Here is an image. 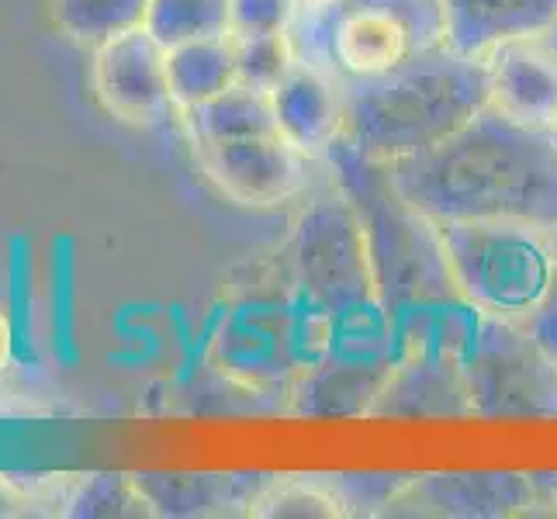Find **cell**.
Masks as SVG:
<instances>
[{"instance_id": "f546056e", "label": "cell", "mask_w": 557, "mask_h": 519, "mask_svg": "<svg viewBox=\"0 0 557 519\" xmlns=\"http://www.w3.org/2000/svg\"><path fill=\"white\" fill-rule=\"evenodd\" d=\"M11 354V339H8V322H0V360Z\"/></svg>"}, {"instance_id": "9a60e30c", "label": "cell", "mask_w": 557, "mask_h": 519, "mask_svg": "<svg viewBox=\"0 0 557 519\" xmlns=\"http://www.w3.org/2000/svg\"><path fill=\"white\" fill-rule=\"evenodd\" d=\"M392 368L395 354H325L292 384V412L309 419L371 416Z\"/></svg>"}, {"instance_id": "d6a6232c", "label": "cell", "mask_w": 557, "mask_h": 519, "mask_svg": "<svg viewBox=\"0 0 557 519\" xmlns=\"http://www.w3.org/2000/svg\"><path fill=\"white\" fill-rule=\"evenodd\" d=\"M305 4H325V0H305Z\"/></svg>"}, {"instance_id": "1f68e13d", "label": "cell", "mask_w": 557, "mask_h": 519, "mask_svg": "<svg viewBox=\"0 0 557 519\" xmlns=\"http://www.w3.org/2000/svg\"><path fill=\"white\" fill-rule=\"evenodd\" d=\"M8 506H11V498H8L4 492H0V512H8Z\"/></svg>"}, {"instance_id": "52a82bcc", "label": "cell", "mask_w": 557, "mask_h": 519, "mask_svg": "<svg viewBox=\"0 0 557 519\" xmlns=\"http://www.w3.org/2000/svg\"><path fill=\"white\" fill-rule=\"evenodd\" d=\"M460 298L492 319L530 322L541 309L554 263L557 228L533 222H436Z\"/></svg>"}, {"instance_id": "3957f363", "label": "cell", "mask_w": 557, "mask_h": 519, "mask_svg": "<svg viewBox=\"0 0 557 519\" xmlns=\"http://www.w3.org/2000/svg\"><path fill=\"white\" fill-rule=\"evenodd\" d=\"M284 263L333 325L330 354H395L371 246L354 201L336 181L301 208Z\"/></svg>"}, {"instance_id": "5bb4252c", "label": "cell", "mask_w": 557, "mask_h": 519, "mask_svg": "<svg viewBox=\"0 0 557 519\" xmlns=\"http://www.w3.org/2000/svg\"><path fill=\"white\" fill-rule=\"evenodd\" d=\"M474 416L468 381L457 357L436 350H409L374 398L368 419H468Z\"/></svg>"}, {"instance_id": "2e32d148", "label": "cell", "mask_w": 557, "mask_h": 519, "mask_svg": "<svg viewBox=\"0 0 557 519\" xmlns=\"http://www.w3.org/2000/svg\"><path fill=\"white\" fill-rule=\"evenodd\" d=\"M277 474H219V471H146L136 474L152 516H253Z\"/></svg>"}, {"instance_id": "484cf974", "label": "cell", "mask_w": 557, "mask_h": 519, "mask_svg": "<svg viewBox=\"0 0 557 519\" xmlns=\"http://www.w3.org/2000/svg\"><path fill=\"white\" fill-rule=\"evenodd\" d=\"M253 516H301V519H319V516H343V506L336 495L312 478H277V482L263 492Z\"/></svg>"}, {"instance_id": "44dd1931", "label": "cell", "mask_w": 557, "mask_h": 519, "mask_svg": "<svg viewBox=\"0 0 557 519\" xmlns=\"http://www.w3.org/2000/svg\"><path fill=\"white\" fill-rule=\"evenodd\" d=\"M146 32L163 49L228 35V0H149Z\"/></svg>"}, {"instance_id": "30bf717a", "label": "cell", "mask_w": 557, "mask_h": 519, "mask_svg": "<svg viewBox=\"0 0 557 519\" xmlns=\"http://www.w3.org/2000/svg\"><path fill=\"white\" fill-rule=\"evenodd\" d=\"M195 157L205 170V177L225 198H233L246 208H277L309 190L312 160L301 157L277 132L253 139H236V143L195 146Z\"/></svg>"}, {"instance_id": "7402d4cb", "label": "cell", "mask_w": 557, "mask_h": 519, "mask_svg": "<svg viewBox=\"0 0 557 519\" xmlns=\"http://www.w3.org/2000/svg\"><path fill=\"white\" fill-rule=\"evenodd\" d=\"M66 516H152L136 474H84L73 478V485L63 498Z\"/></svg>"}, {"instance_id": "836d02e7", "label": "cell", "mask_w": 557, "mask_h": 519, "mask_svg": "<svg viewBox=\"0 0 557 519\" xmlns=\"http://www.w3.org/2000/svg\"><path fill=\"white\" fill-rule=\"evenodd\" d=\"M550 136H554V143H557V125H554V128H550Z\"/></svg>"}, {"instance_id": "83f0119b", "label": "cell", "mask_w": 557, "mask_h": 519, "mask_svg": "<svg viewBox=\"0 0 557 519\" xmlns=\"http://www.w3.org/2000/svg\"><path fill=\"white\" fill-rule=\"evenodd\" d=\"M301 11L305 0H228V35H287Z\"/></svg>"}, {"instance_id": "8992f818", "label": "cell", "mask_w": 557, "mask_h": 519, "mask_svg": "<svg viewBox=\"0 0 557 519\" xmlns=\"http://www.w3.org/2000/svg\"><path fill=\"white\" fill-rule=\"evenodd\" d=\"M295 55L343 87L374 81L447 46L440 0H325L305 4L292 28Z\"/></svg>"}, {"instance_id": "7a4b0ae2", "label": "cell", "mask_w": 557, "mask_h": 519, "mask_svg": "<svg viewBox=\"0 0 557 519\" xmlns=\"http://www.w3.org/2000/svg\"><path fill=\"white\" fill-rule=\"evenodd\" d=\"M485 108V55L436 46L392 73L347 87L343 143L371 163H395L450 139Z\"/></svg>"}, {"instance_id": "d6986e66", "label": "cell", "mask_w": 557, "mask_h": 519, "mask_svg": "<svg viewBox=\"0 0 557 519\" xmlns=\"http://www.w3.org/2000/svg\"><path fill=\"white\" fill-rule=\"evenodd\" d=\"M166 73H170V94H174L177 111L211 101L215 94L239 84L233 35L198 38V42L166 49Z\"/></svg>"}, {"instance_id": "4316f807", "label": "cell", "mask_w": 557, "mask_h": 519, "mask_svg": "<svg viewBox=\"0 0 557 519\" xmlns=\"http://www.w3.org/2000/svg\"><path fill=\"white\" fill-rule=\"evenodd\" d=\"M49 301H52V350L60 363H76L73 350V267L66 257V239H52L49 257Z\"/></svg>"}, {"instance_id": "8fae6325", "label": "cell", "mask_w": 557, "mask_h": 519, "mask_svg": "<svg viewBox=\"0 0 557 519\" xmlns=\"http://www.w3.org/2000/svg\"><path fill=\"white\" fill-rule=\"evenodd\" d=\"M94 94L111 119L125 125H160L174 108L166 49L143 28L114 35L94 49Z\"/></svg>"}, {"instance_id": "4fadbf2b", "label": "cell", "mask_w": 557, "mask_h": 519, "mask_svg": "<svg viewBox=\"0 0 557 519\" xmlns=\"http://www.w3.org/2000/svg\"><path fill=\"white\" fill-rule=\"evenodd\" d=\"M277 136L292 143L301 157L322 163L330 149L343 139L347 125V87L325 70L295 60L271 90Z\"/></svg>"}, {"instance_id": "9c48e42d", "label": "cell", "mask_w": 557, "mask_h": 519, "mask_svg": "<svg viewBox=\"0 0 557 519\" xmlns=\"http://www.w3.org/2000/svg\"><path fill=\"white\" fill-rule=\"evenodd\" d=\"M550 516L547 474L520 471H440L416 474L388 516Z\"/></svg>"}, {"instance_id": "277c9868", "label": "cell", "mask_w": 557, "mask_h": 519, "mask_svg": "<svg viewBox=\"0 0 557 519\" xmlns=\"http://www.w3.org/2000/svg\"><path fill=\"white\" fill-rule=\"evenodd\" d=\"M325 163H330L336 184L347 190L363 222V233H368L381 301L392 319V336L406 330L409 322L457 301L460 292L436 222L398 195L384 166L363 160L343 139L330 149Z\"/></svg>"}, {"instance_id": "5b68a950", "label": "cell", "mask_w": 557, "mask_h": 519, "mask_svg": "<svg viewBox=\"0 0 557 519\" xmlns=\"http://www.w3.org/2000/svg\"><path fill=\"white\" fill-rule=\"evenodd\" d=\"M333 325L281 263L257 274L228 301L215 336L222 371L253 395H287L292 384L330 354Z\"/></svg>"}, {"instance_id": "e0dca14e", "label": "cell", "mask_w": 557, "mask_h": 519, "mask_svg": "<svg viewBox=\"0 0 557 519\" xmlns=\"http://www.w3.org/2000/svg\"><path fill=\"white\" fill-rule=\"evenodd\" d=\"M447 46L485 55L527 35H547L557 22V0H440Z\"/></svg>"}, {"instance_id": "f1b7e54d", "label": "cell", "mask_w": 557, "mask_h": 519, "mask_svg": "<svg viewBox=\"0 0 557 519\" xmlns=\"http://www.w3.org/2000/svg\"><path fill=\"white\" fill-rule=\"evenodd\" d=\"M530 330L536 333V339H541L547 350L557 357V263H554V277H550V292L544 298L541 309L533 312L530 319Z\"/></svg>"}, {"instance_id": "ffe728a7", "label": "cell", "mask_w": 557, "mask_h": 519, "mask_svg": "<svg viewBox=\"0 0 557 519\" xmlns=\"http://www.w3.org/2000/svg\"><path fill=\"white\" fill-rule=\"evenodd\" d=\"M149 0H52V22L66 38L98 49L146 25Z\"/></svg>"}, {"instance_id": "603a6c76", "label": "cell", "mask_w": 557, "mask_h": 519, "mask_svg": "<svg viewBox=\"0 0 557 519\" xmlns=\"http://www.w3.org/2000/svg\"><path fill=\"white\" fill-rule=\"evenodd\" d=\"M412 478L416 474H319V482L336 495L343 516H388Z\"/></svg>"}, {"instance_id": "7c38bea8", "label": "cell", "mask_w": 557, "mask_h": 519, "mask_svg": "<svg viewBox=\"0 0 557 519\" xmlns=\"http://www.w3.org/2000/svg\"><path fill=\"white\" fill-rule=\"evenodd\" d=\"M488 104L536 132L557 125V49L547 35H527L485 52Z\"/></svg>"}, {"instance_id": "ba28073f", "label": "cell", "mask_w": 557, "mask_h": 519, "mask_svg": "<svg viewBox=\"0 0 557 519\" xmlns=\"http://www.w3.org/2000/svg\"><path fill=\"white\" fill-rule=\"evenodd\" d=\"M474 419H557V357L530 322L478 312L457 354Z\"/></svg>"}, {"instance_id": "cb8c5ba5", "label": "cell", "mask_w": 557, "mask_h": 519, "mask_svg": "<svg viewBox=\"0 0 557 519\" xmlns=\"http://www.w3.org/2000/svg\"><path fill=\"white\" fill-rule=\"evenodd\" d=\"M236 46V73L239 84L257 87V90H274L281 76L295 66V46L292 32L287 35H246L233 38Z\"/></svg>"}, {"instance_id": "4dcf8cb0", "label": "cell", "mask_w": 557, "mask_h": 519, "mask_svg": "<svg viewBox=\"0 0 557 519\" xmlns=\"http://www.w3.org/2000/svg\"><path fill=\"white\" fill-rule=\"evenodd\" d=\"M547 42H550V46H554V49H557V22H554V28H550V32H547Z\"/></svg>"}, {"instance_id": "6da1fadb", "label": "cell", "mask_w": 557, "mask_h": 519, "mask_svg": "<svg viewBox=\"0 0 557 519\" xmlns=\"http://www.w3.org/2000/svg\"><path fill=\"white\" fill-rule=\"evenodd\" d=\"M395 190L433 222H533L557 228V143L492 104L416 157L381 163Z\"/></svg>"}, {"instance_id": "d4e9b609", "label": "cell", "mask_w": 557, "mask_h": 519, "mask_svg": "<svg viewBox=\"0 0 557 519\" xmlns=\"http://www.w3.org/2000/svg\"><path fill=\"white\" fill-rule=\"evenodd\" d=\"M14 257L8 267V339H11V354L22 363H35V339H32V263H28V243L14 239L11 243Z\"/></svg>"}, {"instance_id": "ac0fdd59", "label": "cell", "mask_w": 557, "mask_h": 519, "mask_svg": "<svg viewBox=\"0 0 557 519\" xmlns=\"http://www.w3.org/2000/svg\"><path fill=\"white\" fill-rule=\"evenodd\" d=\"M177 114L190 136V146L236 143V139H253L277 132L271 90H257L246 84H233L228 90L215 94L211 101H201Z\"/></svg>"}]
</instances>
